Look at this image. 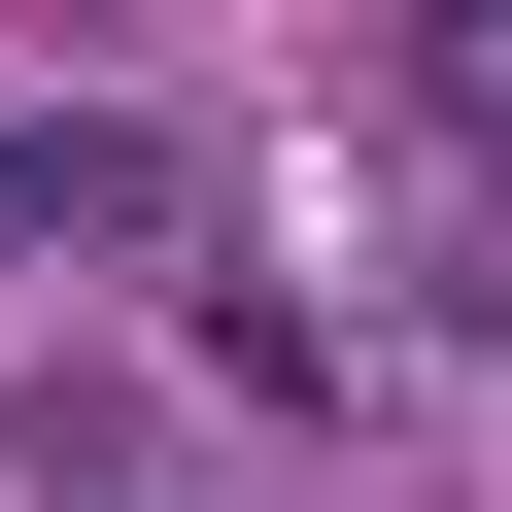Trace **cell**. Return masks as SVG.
I'll use <instances>...</instances> for the list:
<instances>
[{
	"mask_svg": "<svg viewBox=\"0 0 512 512\" xmlns=\"http://www.w3.org/2000/svg\"><path fill=\"white\" fill-rule=\"evenodd\" d=\"M0 239H137V137H0Z\"/></svg>",
	"mask_w": 512,
	"mask_h": 512,
	"instance_id": "1",
	"label": "cell"
}]
</instances>
